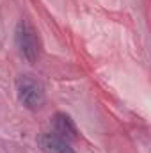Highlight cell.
<instances>
[{
	"mask_svg": "<svg viewBox=\"0 0 151 153\" xmlns=\"http://www.w3.org/2000/svg\"><path fill=\"white\" fill-rule=\"evenodd\" d=\"M53 134L66 141H76L78 139V130H76L75 121L64 112H57L53 116Z\"/></svg>",
	"mask_w": 151,
	"mask_h": 153,
	"instance_id": "cell-4",
	"label": "cell"
},
{
	"mask_svg": "<svg viewBox=\"0 0 151 153\" xmlns=\"http://www.w3.org/2000/svg\"><path fill=\"white\" fill-rule=\"evenodd\" d=\"M16 94L20 103L29 111H39L44 107L46 93L43 84L32 75H20L16 78Z\"/></svg>",
	"mask_w": 151,
	"mask_h": 153,
	"instance_id": "cell-1",
	"label": "cell"
},
{
	"mask_svg": "<svg viewBox=\"0 0 151 153\" xmlns=\"http://www.w3.org/2000/svg\"><path fill=\"white\" fill-rule=\"evenodd\" d=\"M16 43L20 48V53L29 61V62H36L41 53V43L36 29L27 22V20H20L16 25Z\"/></svg>",
	"mask_w": 151,
	"mask_h": 153,
	"instance_id": "cell-2",
	"label": "cell"
},
{
	"mask_svg": "<svg viewBox=\"0 0 151 153\" xmlns=\"http://www.w3.org/2000/svg\"><path fill=\"white\" fill-rule=\"evenodd\" d=\"M38 144L44 153H75L70 141L59 137L57 134H41L38 137Z\"/></svg>",
	"mask_w": 151,
	"mask_h": 153,
	"instance_id": "cell-3",
	"label": "cell"
}]
</instances>
